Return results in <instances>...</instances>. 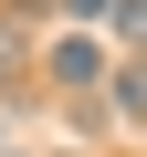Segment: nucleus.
<instances>
[{"label": "nucleus", "mask_w": 147, "mask_h": 157, "mask_svg": "<svg viewBox=\"0 0 147 157\" xmlns=\"http://www.w3.org/2000/svg\"><path fill=\"white\" fill-rule=\"evenodd\" d=\"M63 11H74V21H105V11H116V0H63Z\"/></svg>", "instance_id": "nucleus-5"}, {"label": "nucleus", "mask_w": 147, "mask_h": 157, "mask_svg": "<svg viewBox=\"0 0 147 157\" xmlns=\"http://www.w3.org/2000/svg\"><path fill=\"white\" fill-rule=\"evenodd\" d=\"M95 73H105V63H95V42H53V84H63V94H84Z\"/></svg>", "instance_id": "nucleus-2"}, {"label": "nucleus", "mask_w": 147, "mask_h": 157, "mask_svg": "<svg viewBox=\"0 0 147 157\" xmlns=\"http://www.w3.org/2000/svg\"><path fill=\"white\" fill-rule=\"evenodd\" d=\"M116 115H137V126H147V63H126V73H116Z\"/></svg>", "instance_id": "nucleus-3"}, {"label": "nucleus", "mask_w": 147, "mask_h": 157, "mask_svg": "<svg viewBox=\"0 0 147 157\" xmlns=\"http://www.w3.org/2000/svg\"><path fill=\"white\" fill-rule=\"evenodd\" d=\"M105 21H116V42H147V0H116Z\"/></svg>", "instance_id": "nucleus-4"}, {"label": "nucleus", "mask_w": 147, "mask_h": 157, "mask_svg": "<svg viewBox=\"0 0 147 157\" xmlns=\"http://www.w3.org/2000/svg\"><path fill=\"white\" fill-rule=\"evenodd\" d=\"M32 11H42V0H11V11H0V94L32 84Z\"/></svg>", "instance_id": "nucleus-1"}]
</instances>
